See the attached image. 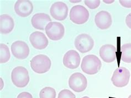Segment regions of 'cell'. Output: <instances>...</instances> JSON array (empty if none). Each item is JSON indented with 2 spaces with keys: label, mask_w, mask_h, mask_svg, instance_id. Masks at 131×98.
<instances>
[{
  "label": "cell",
  "mask_w": 131,
  "mask_h": 98,
  "mask_svg": "<svg viewBox=\"0 0 131 98\" xmlns=\"http://www.w3.org/2000/svg\"><path fill=\"white\" fill-rule=\"evenodd\" d=\"M102 63L97 56L94 55L85 56L82 59L81 68L86 74L93 75L99 72L101 69Z\"/></svg>",
  "instance_id": "1"
},
{
  "label": "cell",
  "mask_w": 131,
  "mask_h": 98,
  "mask_svg": "<svg viewBox=\"0 0 131 98\" xmlns=\"http://www.w3.org/2000/svg\"><path fill=\"white\" fill-rule=\"evenodd\" d=\"M51 66V60L47 55H40L34 56L30 61V67L33 71L38 74L48 72Z\"/></svg>",
  "instance_id": "2"
},
{
  "label": "cell",
  "mask_w": 131,
  "mask_h": 98,
  "mask_svg": "<svg viewBox=\"0 0 131 98\" xmlns=\"http://www.w3.org/2000/svg\"><path fill=\"white\" fill-rule=\"evenodd\" d=\"M11 79L13 84L17 88L26 87L30 80L28 70L22 66L15 67L11 73Z\"/></svg>",
  "instance_id": "3"
},
{
  "label": "cell",
  "mask_w": 131,
  "mask_h": 98,
  "mask_svg": "<svg viewBox=\"0 0 131 98\" xmlns=\"http://www.w3.org/2000/svg\"><path fill=\"white\" fill-rule=\"evenodd\" d=\"M129 71L125 67H119L113 72L111 78L112 83L116 87L122 88L128 85L130 79Z\"/></svg>",
  "instance_id": "4"
},
{
  "label": "cell",
  "mask_w": 131,
  "mask_h": 98,
  "mask_svg": "<svg viewBox=\"0 0 131 98\" xmlns=\"http://www.w3.org/2000/svg\"><path fill=\"white\" fill-rule=\"evenodd\" d=\"M70 19L76 24H83L89 18V12L85 7L81 5L74 6L70 11Z\"/></svg>",
  "instance_id": "5"
},
{
  "label": "cell",
  "mask_w": 131,
  "mask_h": 98,
  "mask_svg": "<svg viewBox=\"0 0 131 98\" xmlns=\"http://www.w3.org/2000/svg\"><path fill=\"white\" fill-rule=\"evenodd\" d=\"M47 36L53 41H58L63 38L65 34V28L59 22H51L46 27Z\"/></svg>",
  "instance_id": "6"
},
{
  "label": "cell",
  "mask_w": 131,
  "mask_h": 98,
  "mask_svg": "<svg viewBox=\"0 0 131 98\" xmlns=\"http://www.w3.org/2000/svg\"><path fill=\"white\" fill-rule=\"evenodd\" d=\"M69 86L74 92L80 93L83 92L88 87L86 78L81 73H74L69 79Z\"/></svg>",
  "instance_id": "7"
},
{
  "label": "cell",
  "mask_w": 131,
  "mask_h": 98,
  "mask_svg": "<svg viewBox=\"0 0 131 98\" xmlns=\"http://www.w3.org/2000/svg\"><path fill=\"white\" fill-rule=\"evenodd\" d=\"M76 49L81 53H86L91 51L94 45V41L91 36L87 34L79 35L75 39Z\"/></svg>",
  "instance_id": "8"
},
{
  "label": "cell",
  "mask_w": 131,
  "mask_h": 98,
  "mask_svg": "<svg viewBox=\"0 0 131 98\" xmlns=\"http://www.w3.org/2000/svg\"><path fill=\"white\" fill-rule=\"evenodd\" d=\"M11 51L13 56L16 59L24 60L27 59L29 56L30 50L26 43L18 40L12 44Z\"/></svg>",
  "instance_id": "9"
},
{
  "label": "cell",
  "mask_w": 131,
  "mask_h": 98,
  "mask_svg": "<svg viewBox=\"0 0 131 98\" xmlns=\"http://www.w3.org/2000/svg\"><path fill=\"white\" fill-rule=\"evenodd\" d=\"M50 13L52 17L58 21H64L68 15V7L63 2H57L51 5Z\"/></svg>",
  "instance_id": "10"
},
{
  "label": "cell",
  "mask_w": 131,
  "mask_h": 98,
  "mask_svg": "<svg viewBox=\"0 0 131 98\" xmlns=\"http://www.w3.org/2000/svg\"><path fill=\"white\" fill-rule=\"evenodd\" d=\"M81 58L77 51L71 50L65 53L63 57V65L67 68L74 69L80 65Z\"/></svg>",
  "instance_id": "11"
},
{
  "label": "cell",
  "mask_w": 131,
  "mask_h": 98,
  "mask_svg": "<svg viewBox=\"0 0 131 98\" xmlns=\"http://www.w3.org/2000/svg\"><path fill=\"white\" fill-rule=\"evenodd\" d=\"M16 14L21 17H27L32 13L33 6L29 0H18L14 7Z\"/></svg>",
  "instance_id": "12"
},
{
  "label": "cell",
  "mask_w": 131,
  "mask_h": 98,
  "mask_svg": "<svg viewBox=\"0 0 131 98\" xmlns=\"http://www.w3.org/2000/svg\"><path fill=\"white\" fill-rule=\"evenodd\" d=\"M29 41L34 48L37 50H43L48 45V40L42 32H34L29 36Z\"/></svg>",
  "instance_id": "13"
},
{
  "label": "cell",
  "mask_w": 131,
  "mask_h": 98,
  "mask_svg": "<svg viewBox=\"0 0 131 98\" xmlns=\"http://www.w3.org/2000/svg\"><path fill=\"white\" fill-rule=\"evenodd\" d=\"M95 23L98 28L102 30L108 29L112 23V17L107 11H101L96 15Z\"/></svg>",
  "instance_id": "14"
},
{
  "label": "cell",
  "mask_w": 131,
  "mask_h": 98,
  "mask_svg": "<svg viewBox=\"0 0 131 98\" xmlns=\"http://www.w3.org/2000/svg\"><path fill=\"white\" fill-rule=\"evenodd\" d=\"M117 49L111 44L102 45L100 49V56L103 61L106 63H111L116 60Z\"/></svg>",
  "instance_id": "15"
},
{
  "label": "cell",
  "mask_w": 131,
  "mask_h": 98,
  "mask_svg": "<svg viewBox=\"0 0 131 98\" xmlns=\"http://www.w3.org/2000/svg\"><path fill=\"white\" fill-rule=\"evenodd\" d=\"M51 22L50 16L44 13H39L34 15L31 19V23L35 29L43 30L46 26Z\"/></svg>",
  "instance_id": "16"
},
{
  "label": "cell",
  "mask_w": 131,
  "mask_h": 98,
  "mask_svg": "<svg viewBox=\"0 0 131 98\" xmlns=\"http://www.w3.org/2000/svg\"><path fill=\"white\" fill-rule=\"evenodd\" d=\"M15 26L14 20L11 16L4 14L0 16V32L2 34L11 33Z\"/></svg>",
  "instance_id": "17"
},
{
  "label": "cell",
  "mask_w": 131,
  "mask_h": 98,
  "mask_svg": "<svg viewBox=\"0 0 131 98\" xmlns=\"http://www.w3.org/2000/svg\"><path fill=\"white\" fill-rule=\"evenodd\" d=\"M121 59L124 62L131 63V43L123 44L121 47Z\"/></svg>",
  "instance_id": "18"
},
{
  "label": "cell",
  "mask_w": 131,
  "mask_h": 98,
  "mask_svg": "<svg viewBox=\"0 0 131 98\" xmlns=\"http://www.w3.org/2000/svg\"><path fill=\"white\" fill-rule=\"evenodd\" d=\"M10 57L11 54L8 47L5 44H0V63H5L7 62Z\"/></svg>",
  "instance_id": "19"
},
{
  "label": "cell",
  "mask_w": 131,
  "mask_h": 98,
  "mask_svg": "<svg viewBox=\"0 0 131 98\" xmlns=\"http://www.w3.org/2000/svg\"><path fill=\"white\" fill-rule=\"evenodd\" d=\"M56 90L50 87L44 88L39 93L40 98H56Z\"/></svg>",
  "instance_id": "20"
},
{
  "label": "cell",
  "mask_w": 131,
  "mask_h": 98,
  "mask_svg": "<svg viewBox=\"0 0 131 98\" xmlns=\"http://www.w3.org/2000/svg\"><path fill=\"white\" fill-rule=\"evenodd\" d=\"M58 98H76L75 94L68 89H63L59 93Z\"/></svg>",
  "instance_id": "21"
},
{
  "label": "cell",
  "mask_w": 131,
  "mask_h": 98,
  "mask_svg": "<svg viewBox=\"0 0 131 98\" xmlns=\"http://www.w3.org/2000/svg\"><path fill=\"white\" fill-rule=\"evenodd\" d=\"M85 4L90 9H95L99 7L100 5L101 1L100 0H95V1H89V0H85Z\"/></svg>",
  "instance_id": "22"
},
{
  "label": "cell",
  "mask_w": 131,
  "mask_h": 98,
  "mask_svg": "<svg viewBox=\"0 0 131 98\" xmlns=\"http://www.w3.org/2000/svg\"><path fill=\"white\" fill-rule=\"evenodd\" d=\"M17 98H33V96L29 93L24 92L19 94Z\"/></svg>",
  "instance_id": "23"
},
{
  "label": "cell",
  "mask_w": 131,
  "mask_h": 98,
  "mask_svg": "<svg viewBox=\"0 0 131 98\" xmlns=\"http://www.w3.org/2000/svg\"><path fill=\"white\" fill-rule=\"evenodd\" d=\"M119 2L121 6L125 8H131V1H125V0H119Z\"/></svg>",
  "instance_id": "24"
},
{
  "label": "cell",
  "mask_w": 131,
  "mask_h": 98,
  "mask_svg": "<svg viewBox=\"0 0 131 98\" xmlns=\"http://www.w3.org/2000/svg\"><path fill=\"white\" fill-rule=\"evenodd\" d=\"M126 23L127 26L131 29V13L127 16L126 18Z\"/></svg>",
  "instance_id": "25"
},
{
  "label": "cell",
  "mask_w": 131,
  "mask_h": 98,
  "mask_svg": "<svg viewBox=\"0 0 131 98\" xmlns=\"http://www.w3.org/2000/svg\"><path fill=\"white\" fill-rule=\"evenodd\" d=\"M103 2L106 3H112L115 2L114 0H111V1H107V0H103Z\"/></svg>",
  "instance_id": "26"
},
{
  "label": "cell",
  "mask_w": 131,
  "mask_h": 98,
  "mask_svg": "<svg viewBox=\"0 0 131 98\" xmlns=\"http://www.w3.org/2000/svg\"><path fill=\"white\" fill-rule=\"evenodd\" d=\"M0 79H1V90L3 87V82L2 79L1 78H0Z\"/></svg>",
  "instance_id": "27"
},
{
  "label": "cell",
  "mask_w": 131,
  "mask_h": 98,
  "mask_svg": "<svg viewBox=\"0 0 131 98\" xmlns=\"http://www.w3.org/2000/svg\"><path fill=\"white\" fill-rule=\"evenodd\" d=\"M72 3H78V2H80L81 1H70Z\"/></svg>",
  "instance_id": "28"
},
{
  "label": "cell",
  "mask_w": 131,
  "mask_h": 98,
  "mask_svg": "<svg viewBox=\"0 0 131 98\" xmlns=\"http://www.w3.org/2000/svg\"><path fill=\"white\" fill-rule=\"evenodd\" d=\"M82 98H90V97H88V96H84V97H82Z\"/></svg>",
  "instance_id": "29"
},
{
  "label": "cell",
  "mask_w": 131,
  "mask_h": 98,
  "mask_svg": "<svg viewBox=\"0 0 131 98\" xmlns=\"http://www.w3.org/2000/svg\"><path fill=\"white\" fill-rule=\"evenodd\" d=\"M128 98H131V95H130L128 96Z\"/></svg>",
  "instance_id": "30"
}]
</instances>
